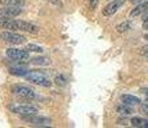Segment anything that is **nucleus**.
I'll use <instances>...</instances> for the list:
<instances>
[{
    "mask_svg": "<svg viewBox=\"0 0 148 128\" xmlns=\"http://www.w3.org/2000/svg\"><path fill=\"white\" fill-rule=\"evenodd\" d=\"M140 54H143V55H148V45H146V46H143L140 49Z\"/></svg>",
    "mask_w": 148,
    "mask_h": 128,
    "instance_id": "412c9836",
    "label": "nucleus"
},
{
    "mask_svg": "<svg viewBox=\"0 0 148 128\" xmlns=\"http://www.w3.org/2000/svg\"><path fill=\"white\" fill-rule=\"evenodd\" d=\"M0 28L3 30H10V31H21V32H26L30 35H36L40 32L39 26L35 23H31L27 21H22V19H5V21H0Z\"/></svg>",
    "mask_w": 148,
    "mask_h": 128,
    "instance_id": "f257e3e1",
    "label": "nucleus"
},
{
    "mask_svg": "<svg viewBox=\"0 0 148 128\" xmlns=\"http://www.w3.org/2000/svg\"><path fill=\"white\" fill-rule=\"evenodd\" d=\"M143 28H144V30H147V31H148V19H146V21H144V23H143Z\"/></svg>",
    "mask_w": 148,
    "mask_h": 128,
    "instance_id": "b1692460",
    "label": "nucleus"
},
{
    "mask_svg": "<svg viewBox=\"0 0 148 128\" xmlns=\"http://www.w3.org/2000/svg\"><path fill=\"white\" fill-rule=\"evenodd\" d=\"M30 51H27L26 49L22 50V49H7L5 50V55L8 56L9 59L16 62H27L30 60Z\"/></svg>",
    "mask_w": 148,
    "mask_h": 128,
    "instance_id": "423d86ee",
    "label": "nucleus"
},
{
    "mask_svg": "<svg viewBox=\"0 0 148 128\" xmlns=\"http://www.w3.org/2000/svg\"><path fill=\"white\" fill-rule=\"evenodd\" d=\"M8 109L14 114H18L21 116L32 115L38 113V108L32 106V105H8Z\"/></svg>",
    "mask_w": 148,
    "mask_h": 128,
    "instance_id": "0eeeda50",
    "label": "nucleus"
},
{
    "mask_svg": "<svg viewBox=\"0 0 148 128\" xmlns=\"http://www.w3.org/2000/svg\"><path fill=\"white\" fill-rule=\"evenodd\" d=\"M97 3H98V0H89V4H90V7H92V8L95 7Z\"/></svg>",
    "mask_w": 148,
    "mask_h": 128,
    "instance_id": "4be33fe9",
    "label": "nucleus"
},
{
    "mask_svg": "<svg viewBox=\"0 0 148 128\" xmlns=\"http://www.w3.org/2000/svg\"><path fill=\"white\" fill-rule=\"evenodd\" d=\"M25 0H0V4L5 7H23Z\"/></svg>",
    "mask_w": 148,
    "mask_h": 128,
    "instance_id": "2eb2a0df",
    "label": "nucleus"
},
{
    "mask_svg": "<svg viewBox=\"0 0 148 128\" xmlns=\"http://www.w3.org/2000/svg\"><path fill=\"white\" fill-rule=\"evenodd\" d=\"M116 112H117L119 114H121V115H130V114H133L132 106H130V105H126V104H122V102H121V105H119V106L116 108Z\"/></svg>",
    "mask_w": 148,
    "mask_h": 128,
    "instance_id": "4468645a",
    "label": "nucleus"
},
{
    "mask_svg": "<svg viewBox=\"0 0 148 128\" xmlns=\"http://www.w3.org/2000/svg\"><path fill=\"white\" fill-rule=\"evenodd\" d=\"M121 102L122 104L130 105V106H135V105L140 104V99L136 98L134 95H122L121 96Z\"/></svg>",
    "mask_w": 148,
    "mask_h": 128,
    "instance_id": "9b49d317",
    "label": "nucleus"
},
{
    "mask_svg": "<svg viewBox=\"0 0 148 128\" xmlns=\"http://www.w3.org/2000/svg\"><path fill=\"white\" fill-rule=\"evenodd\" d=\"M50 3H53V4H56V5H61V3L58 1V0H49Z\"/></svg>",
    "mask_w": 148,
    "mask_h": 128,
    "instance_id": "393cba45",
    "label": "nucleus"
},
{
    "mask_svg": "<svg viewBox=\"0 0 148 128\" xmlns=\"http://www.w3.org/2000/svg\"><path fill=\"white\" fill-rule=\"evenodd\" d=\"M25 49L27 51H31V53H44V49H42L41 46H39V45H35V44H27L26 46H25Z\"/></svg>",
    "mask_w": 148,
    "mask_h": 128,
    "instance_id": "f3484780",
    "label": "nucleus"
},
{
    "mask_svg": "<svg viewBox=\"0 0 148 128\" xmlns=\"http://www.w3.org/2000/svg\"><path fill=\"white\" fill-rule=\"evenodd\" d=\"M28 72H30V70H28L26 67H23V65H17V67L9 68V73L16 77H23V76H26Z\"/></svg>",
    "mask_w": 148,
    "mask_h": 128,
    "instance_id": "f8f14e48",
    "label": "nucleus"
},
{
    "mask_svg": "<svg viewBox=\"0 0 148 128\" xmlns=\"http://www.w3.org/2000/svg\"><path fill=\"white\" fill-rule=\"evenodd\" d=\"M21 118L23 122L31 124V126H36V127H48L52 124V121L48 116H42V115L32 114V115H23Z\"/></svg>",
    "mask_w": 148,
    "mask_h": 128,
    "instance_id": "39448f33",
    "label": "nucleus"
},
{
    "mask_svg": "<svg viewBox=\"0 0 148 128\" xmlns=\"http://www.w3.org/2000/svg\"><path fill=\"white\" fill-rule=\"evenodd\" d=\"M140 110H142V113H144L146 115H148V104H142Z\"/></svg>",
    "mask_w": 148,
    "mask_h": 128,
    "instance_id": "aec40b11",
    "label": "nucleus"
},
{
    "mask_svg": "<svg viewBox=\"0 0 148 128\" xmlns=\"http://www.w3.org/2000/svg\"><path fill=\"white\" fill-rule=\"evenodd\" d=\"M130 3H133V4H139V3H142V1H144V0H129Z\"/></svg>",
    "mask_w": 148,
    "mask_h": 128,
    "instance_id": "5701e85b",
    "label": "nucleus"
},
{
    "mask_svg": "<svg viewBox=\"0 0 148 128\" xmlns=\"http://www.w3.org/2000/svg\"><path fill=\"white\" fill-rule=\"evenodd\" d=\"M130 123L133 127H139V128H148V119L140 118V116H133L130 119Z\"/></svg>",
    "mask_w": 148,
    "mask_h": 128,
    "instance_id": "ddd939ff",
    "label": "nucleus"
},
{
    "mask_svg": "<svg viewBox=\"0 0 148 128\" xmlns=\"http://www.w3.org/2000/svg\"><path fill=\"white\" fill-rule=\"evenodd\" d=\"M54 83H56L57 86L63 87V86H66L67 85V78L63 74H59V76H57L56 78H54Z\"/></svg>",
    "mask_w": 148,
    "mask_h": 128,
    "instance_id": "6ab92c4d",
    "label": "nucleus"
},
{
    "mask_svg": "<svg viewBox=\"0 0 148 128\" xmlns=\"http://www.w3.org/2000/svg\"><path fill=\"white\" fill-rule=\"evenodd\" d=\"M22 7H3L0 8V21H5V19H13L22 14Z\"/></svg>",
    "mask_w": 148,
    "mask_h": 128,
    "instance_id": "6e6552de",
    "label": "nucleus"
},
{
    "mask_svg": "<svg viewBox=\"0 0 148 128\" xmlns=\"http://www.w3.org/2000/svg\"><path fill=\"white\" fill-rule=\"evenodd\" d=\"M148 10V0H144V1L136 4V7L130 12V17H138L144 14Z\"/></svg>",
    "mask_w": 148,
    "mask_h": 128,
    "instance_id": "9d476101",
    "label": "nucleus"
},
{
    "mask_svg": "<svg viewBox=\"0 0 148 128\" xmlns=\"http://www.w3.org/2000/svg\"><path fill=\"white\" fill-rule=\"evenodd\" d=\"M124 1H125V0H112V1L108 3L106 7L103 8V10H102V14H103L104 17L113 16V14H115L122 7V5H124Z\"/></svg>",
    "mask_w": 148,
    "mask_h": 128,
    "instance_id": "1a4fd4ad",
    "label": "nucleus"
},
{
    "mask_svg": "<svg viewBox=\"0 0 148 128\" xmlns=\"http://www.w3.org/2000/svg\"><path fill=\"white\" fill-rule=\"evenodd\" d=\"M147 58H148V55H147Z\"/></svg>",
    "mask_w": 148,
    "mask_h": 128,
    "instance_id": "c85d7f7f",
    "label": "nucleus"
},
{
    "mask_svg": "<svg viewBox=\"0 0 148 128\" xmlns=\"http://www.w3.org/2000/svg\"><path fill=\"white\" fill-rule=\"evenodd\" d=\"M0 40L9 45H21L27 41L26 36L17 32H12L10 30H4L3 32H0Z\"/></svg>",
    "mask_w": 148,
    "mask_h": 128,
    "instance_id": "7ed1b4c3",
    "label": "nucleus"
},
{
    "mask_svg": "<svg viewBox=\"0 0 148 128\" xmlns=\"http://www.w3.org/2000/svg\"><path fill=\"white\" fill-rule=\"evenodd\" d=\"M25 77H26L28 82L41 87H50L53 85V82L50 81L49 77L45 74L44 72H41V70H30Z\"/></svg>",
    "mask_w": 148,
    "mask_h": 128,
    "instance_id": "f03ea898",
    "label": "nucleus"
},
{
    "mask_svg": "<svg viewBox=\"0 0 148 128\" xmlns=\"http://www.w3.org/2000/svg\"><path fill=\"white\" fill-rule=\"evenodd\" d=\"M146 39H147V40H148V35H146Z\"/></svg>",
    "mask_w": 148,
    "mask_h": 128,
    "instance_id": "bb28decb",
    "label": "nucleus"
},
{
    "mask_svg": "<svg viewBox=\"0 0 148 128\" xmlns=\"http://www.w3.org/2000/svg\"><path fill=\"white\" fill-rule=\"evenodd\" d=\"M130 27H132V23H130L129 21H124L122 23L116 26V30H117L120 33H122V32H126V31H129Z\"/></svg>",
    "mask_w": 148,
    "mask_h": 128,
    "instance_id": "a211bd4d",
    "label": "nucleus"
},
{
    "mask_svg": "<svg viewBox=\"0 0 148 128\" xmlns=\"http://www.w3.org/2000/svg\"><path fill=\"white\" fill-rule=\"evenodd\" d=\"M31 63L35 65H49L52 62H50V59L47 58V56H36V58L31 59Z\"/></svg>",
    "mask_w": 148,
    "mask_h": 128,
    "instance_id": "dca6fc26",
    "label": "nucleus"
},
{
    "mask_svg": "<svg viewBox=\"0 0 148 128\" xmlns=\"http://www.w3.org/2000/svg\"><path fill=\"white\" fill-rule=\"evenodd\" d=\"M147 101H148V98H147Z\"/></svg>",
    "mask_w": 148,
    "mask_h": 128,
    "instance_id": "cd10ccee",
    "label": "nucleus"
},
{
    "mask_svg": "<svg viewBox=\"0 0 148 128\" xmlns=\"http://www.w3.org/2000/svg\"><path fill=\"white\" fill-rule=\"evenodd\" d=\"M146 93H147V96H148V89L146 90Z\"/></svg>",
    "mask_w": 148,
    "mask_h": 128,
    "instance_id": "a878e982",
    "label": "nucleus"
},
{
    "mask_svg": "<svg viewBox=\"0 0 148 128\" xmlns=\"http://www.w3.org/2000/svg\"><path fill=\"white\" fill-rule=\"evenodd\" d=\"M10 92L13 93L14 96L21 99H27V100H32V99H36L38 95L32 89H30L28 86H25V85H13L10 87Z\"/></svg>",
    "mask_w": 148,
    "mask_h": 128,
    "instance_id": "20e7f679",
    "label": "nucleus"
}]
</instances>
